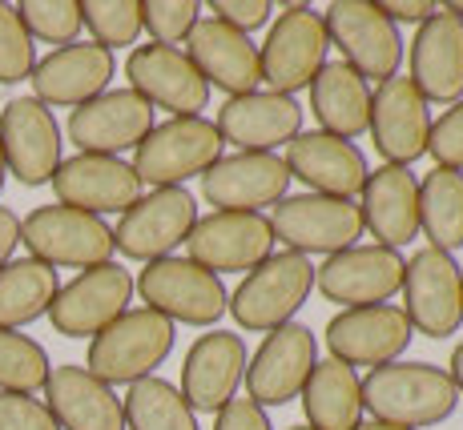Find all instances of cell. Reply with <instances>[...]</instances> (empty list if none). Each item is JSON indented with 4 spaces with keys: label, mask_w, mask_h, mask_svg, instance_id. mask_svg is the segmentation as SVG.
<instances>
[{
    "label": "cell",
    "mask_w": 463,
    "mask_h": 430,
    "mask_svg": "<svg viewBox=\"0 0 463 430\" xmlns=\"http://www.w3.org/2000/svg\"><path fill=\"white\" fill-rule=\"evenodd\" d=\"M359 382H363V410H371V418L387 426H407V430L439 426L459 407L456 382L435 362H403L399 358V362L367 370V379Z\"/></svg>",
    "instance_id": "6da1fadb"
},
{
    "label": "cell",
    "mask_w": 463,
    "mask_h": 430,
    "mask_svg": "<svg viewBox=\"0 0 463 430\" xmlns=\"http://www.w3.org/2000/svg\"><path fill=\"white\" fill-rule=\"evenodd\" d=\"M177 326L149 306L126 310L113 326L89 338L85 370L109 387H133L141 379H154V370L174 354Z\"/></svg>",
    "instance_id": "7a4b0ae2"
},
{
    "label": "cell",
    "mask_w": 463,
    "mask_h": 430,
    "mask_svg": "<svg viewBox=\"0 0 463 430\" xmlns=\"http://www.w3.org/2000/svg\"><path fill=\"white\" fill-rule=\"evenodd\" d=\"M222 137L210 117H169L149 129V137L133 149V173L154 190H185V182L206 177L222 157Z\"/></svg>",
    "instance_id": "3957f363"
},
{
    "label": "cell",
    "mask_w": 463,
    "mask_h": 430,
    "mask_svg": "<svg viewBox=\"0 0 463 430\" xmlns=\"http://www.w3.org/2000/svg\"><path fill=\"white\" fill-rule=\"evenodd\" d=\"M310 290H315V262L290 254V249H279L238 282L226 313H234V322L250 334H270V330L295 322V313L307 306Z\"/></svg>",
    "instance_id": "277c9868"
},
{
    "label": "cell",
    "mask_w": 463,
    "mask_h": 430,
    "mask_svg": "<svg viewBox=\"0 0 463 430\" xmlns=\"http://www.w3.org/2000/svg\"><path fill=\"white\" fill-rule=\"evenodd\" d=\"M133 294H141L154 313H162L177 326H198V330H218V322L230 310V294L218 274L202 270L190 257H162L149 262L133 282Z\"/></svg>",
    "instance_id": "5b68a950"
},
{
    "label": "cell",
    "mask_w": 463,
    "mask_h": 430,
    "mask_svg": "<svg viewBox=\"0 0 463 430\" xmlns=\"http://www.w3.org/2000/svg\"><path fill=\"white\" fill-rule=\"evenodd\" d=\"M21 246L52 270H93L113 262V229L105 218L69 205H37L21 218Z\"/></svg>",
    "instance_id": "8992f818"
},
{
    "label": "cell",
    "mask_w": 463,
    "mask_h": 430,
    "mask_svg": "<svg viewBox=\"0 0 463 430\" xmlns=\"http://www.w3.org/2000/svg\"><path fill=\"white\" fill-rule=\"evenodd\" d=\"M323 24L331 44L343 52V65H351L363 80L383 85V80L399 77L403 33L379 5H371V0H331Z\"/></svg>",
    "instance_id": "52a82bcc"
},
{
    "label": "cell",
    "mask_w": 463,
    "mask_h": 430,
    "mask_svg": "<svg viewBox=\"0 0 463 430\" xmlns=\"http://www.w3.org/2000/svg\"><path fill=\"white\" fill-rule=\"evenodd\" d=\"M403 310L415 334L423 338H451L463 326V266L456 254L443 249H415L403 262Z\"/></svg>",
    "instance_id": "ba28073f"
},
{
    "label": "cell",
    "mask_w": 463,
    "mask_h": 430,
    "mask_svg": "<svg viewBox=\"0 0 463 430\" xmlns=\"http://www.w3.org/2000/svg\"><path fill=\"white\" fill-rule=\"evenodd\" d=\"M326 52H331V37L323 13H315L310 5H287L258 49L262 80L270 85V93L295 97L310 89V80L326 65Z\"/></svg>",
    "instance_id": "9c48e42d"
},
{
    "label": "cell",
    "mask_w": 463,
    "mask_h": 430,
    "mask_svg": "<svg viewBox=\"0 0 463 430\" xmlns=\"http://www.w3.org/2000/svg\"><path fill=\"white\" fill-rule=\"evenodd\" d=\"M274 241L290 249V254H338V249L359 246L363 238V213L359 201L346 197H323V193H298L282 197L270 213Z\"/></svg>",
    "instance_id": "30bf717a"
},
{
    "label": "cell",
    "mask_w": 463,
    "mask_h": 430,
    "mask_svg": "<svg viewBox=\"0 0 463 430\" xmlns=\"http://www.w3.org/2000/svg\"><path fill=\"white\" fill-rule=\"evenodd\" d=\"M194 221H198V197L190 190H149L118 218L113 249L133 262H162L185 246Z\"/></svg>",
    "instance_id": "8fae6325"
},
{
    "label": "cell",
    "mask_w": 463,
    "mask_h": 430,
    "mask_svg": "<svg viewBox=\"0 0 463 430\" xmlns=\"http://www.w3.org/2000/svg\"><path fill=\"white\" fill-rule=\"evenodd\" d=\"M318 366V338L302 322H287V326L270 330L262 346L246 362V398L258 407H287L295 402L302 387H307L310 370Z\"/></svg>",
    "instance_id": "7c38bea8"
},
{
    "label": "cell",
    "mask_w": 463,
    "mask_h": 430,
    "mask_svg": "<svg viewBox=\"0 0 463 430\" xmlns=\"http://www.w3.org/2000/svg\"><path fill=\"white\" fill-rule=\"evenodd\" d=\"M185 254L210 274H250L274 254V229L266 213L213 210L194 221L185 238Z\"/></svg>",
    "instance_id": "4fadbf2b"
},
{
    "label": "cell",
    "mask_w": 463,
    "mask_h": 430,
    "mask_svg": "<svg viewBox=\"0 0 463 430\" xmlns=\"http://www.w3.org/2000/svg\"><path fill=\"white\" fill-rule=\"evenodd\" d=\"M61 149H65L61 125L37 97H13L0 109V154H5V169L21 185H29V190L49 185L65 161Z\"/></svg>",
    "instance_id": "5bb4252c"
},
{
    "label": "cell",
    "mask_w": 463,
    "mask_h": 430,
    "mask_svg": "<svg viewBox=\"0 0 463 430\" xmlns=\"http://www.w3.org/2000/svg\"><path fill=\"white\" fill-rule=\"evenodd\" d=\"M133 302V274L118 262L81 270L73 282L57 290L49 306V322L65 338H97L105 326L121 318Z\"/></svg>",
    "instance_id": "9a60e30c"
},
{
    "label": "cell",
    "mask_w": 463,
    "mask_h": 430,
    "mask_svg": "<svg viewBox=\"0 0 463 430\" xmlns=\"http://www.w3.org/2000/svg\"><path fill=\"white\" fill-rule=\"evenodd\" d=\"M415 330L407 322V313L395 302H383V306H354V310H338L326 322V351L335 362L343 366H387L399 362L411 346Z\"/></svg>",
    "instance_id": "2e32d148"
},
{
    "label": "cell",
    "mask_w": 463,
    "mask_h": 430,
    "mask_svg": "<svg viewBox=\"0 0 463 430\" xmlns=\"http://www.w3.org/2000/svg\"><path fill=\"white\" fill-rule=\"evenodd\" d=\"M403 285V254L383 246H351L315 266V290L343 310L383 306Z\"/></svg>",
    "instance_id": "e0dca14e"
},
{
    "label": "cell",
    "mask_w": 463,
    "mask_h": 430,
    "mask_svg": "<svg viewBox=\"0 0 463 430\" xmlns=\"http://www.w3.org/2000/svg\"><path fill=\"white\" fill-rule=\"evenodd\" d=\"M126 77L133 93L154 105V113L165 109L169 117H202L210 105V85L190 65V57L169 44H137L126 61Z\"/></svg>",
    "instance_id": "ac0fdd59"
},
{
    "label": "cell",
    "mask_w": 463,
    "mask_h": 430,
    "mask_svg": "<svg viewBox=\"0 0 463 430\" xmlns=\"http://www.w3.org/2000/svg\"><path fill=\"white\" fill-rule=\"evenodd\" d=\"M154 125V105H146L133 89H105L101 97L69 113L65 133L77 154L121 157L126 149H137Z\"/></svg>",
    "instance_id": "d6986e66"
},
{
    "label": "cell",
    "mask_w": 463,
    "mask_h": 430,
    "mask_svg": "<svg viewBox=\"0 0 463 430\" xmlns=\"http://www.w3.org/2000/svg\"><path fill=\"white\" fill-rule=\"evenodd\" d=\"M222 145H234L238 154H279V145L302 133V105L295 97L254 89L242 97H226L213 117Z\"/></svg>",
    "instance_id": "ffe728a7"
},
{
    "label": "cell",
    "mask_w": 463,
    "mask_h": 430,
    "mask_svg": "<svg viewBox=\"0 0 463 430\" xmlns=\"http://www.w3.org/2000/svg\"><path fill=\"white\" fill-rule=\"evenodd\" d=\"M367 133L375 141L379 157L387 165H407L427 154V133H431V105L420 97V89L407 77H391L371 93Z\"/></svg>",
    "instance_id": "44dd1931"
},
{
    "label": "cell",
    "mask_w": 463,
    "mask_h": 430,
    "mask_svg": "<svg viewBox=\"0 0 463 430\" xmlns=\"http://www.w3.org/2000/svg\"><path fill=\"white\" fill-rule=\"evenodd\" d=\"M246 342L230 330H210L182 358V398L194 415H218L230 398H238V387L246 379Z\"/></svg>",
    "instance_id": "7402d4cb"
},
{
    "label": "cell",
    "mask_w": 463,
    "mask_h": 430,
    "mask_svg": "<svg viewBox=\"0 0 463 430\" xmlns=\"http://www.w3.org/2000/svg\"><path fill=\"white\" fill-rule=\"evenodd\" d=\"M118 61L109 49L93 41H77L65 49H52L49 57L37 61L33 69V97L49 109H81L93 97H101L109 89Z\"/></svg>",
    "instance_id": "603a6c76"
},
{
    "label": "cell",
    "mask_w": 463,
    "mask_h": 430,
    "mask_svg": "<svg viewBox=\"0 0 463 430\" xmlns=\"http://www.w3.org/2000/svg\"><path fill=\"white\" fill-rule=\"evenodd\" d=\"M49 185H52V193H57V205L93 213V218L126 213L129 205L141 197V182H137V173H133L129 161L97 157V154L65 157Z\"/></svg>",
    "instance_id": "cb8c5ba5"
},
{
    "label": "cell",
    "mask_w": 463,
    "mask_h": 430,
    "mask_svg": "<svg viewBox=\"0 0 463 430\" xmlns=\"http://www.w3.org/2000/svg\"><path fill=\"white\" fill-rule=\"evenodd\" d=\"M287 169H290V182L307 185V193H323V197H354L363 193V182H367L371 165L367 154H363L354 141L331 137L323 129H310L298 133L295 141L287 145Z\"/></svg>",
    "instance_id": "d4e9b609"
},
{
    "label": "cell",
    "mask_w": 463,
    "mask_h": 430,
    "mask_svg": "<svg viewBox=\"0 0 463 430\" xmlns=\"http://www.w3.org/2000/svg\"><path fill=\"white\" fill-rule=\"evenodd\" d=\"M363 234L383 249H403L420 238V177L407 165H379L359 193Z\"/></svg>",
    "instance_id": "484cf974"
},
{
    "label": "cell",
    "mask_w": 463,
    "mask_h": 430,
    "mask_svg": "<svg viewBox=\"0 0 463 430\" xmlns=\"http://www.w3.org/2000/svg\"><path fill=\"white\" fill-rule=\"evenodd\" d=\"M185 57L202 73L210 89H222L226 97L254 93L262 80V61H258V44L246 33L222 24L218 16H202L194 33L185 37Z\"/></svg>",
    "instance_id": "4316f807"
},
{
    "label": "cell",
    "mask_w": 463,
    "mask_h": 430,
    "mask_svg": "<svg viewBox=\"0 0 463 430\" xmlns=\"http://www.w3.org/2000/svg\"><path fill=\"white\" fill-rule=\"evenodd\" d=\"M290 190V169L279 154H230L202 177V197L230 213H258Z\"/></svg>",
    "instance_id": "83f0119b"
},
{
    "label": "cell",
    "mask_w": 463,
    "mask_h": 430,
    "mask_svg": "<svg viewBox=\"0 0 463 430\" xmlns=\"http://www.w3.org/2000/svg\"><path fill=\"white\" fill-rule=\"evenodd\" d=\"M411 80L427 105L463 101V21L439 5L431 21L415 29L411 41Z\"/></svg>",
    "instance_id": "f1b7e54d"
},
{
    "label": "cell",
    "mask_w": 463,
    "mask_h": 430,
    "mask_svg": "<svg viewBox=\"0 0 463 430\" xmlns=\"http://www.w3.org/2000/svg\"><path fill=\"white\" fill-rule=\"evenodd\" d=\"M41 402L61 430H126V407L118 390L77 362L52 366Z\"/></svg>",
    "instance_id": "f546056e"
},
{
    "label": "cell",
    "mask_w": 463,
    "mask_h": 430,
    "mask_svg": "<svg viewBox=\"0 0 463 430\" xmlns=\"http://www.w3.org/2000/svg\"><path fill=\"white\" fill-rule=\"evenodd\" d=\"M310 113L331 137H363L371 117V85L343 61H326L310 80Z\"/></svg>",
    "instance_id": "4dcf8cb0"
},
{
    "label": "cell",
    "mask_w": 463,
    "mask_h": 430,
    "mask_svg": "<svg viewBox=\"0 0 463 430\" xmlns=\"http://www.w3.org/2000/svg\"><path fill=\"white\" fill-rule=\"evenodd\" d=\"M298 398L310 430H354L363 423V382L351 366L335 362V358L310 370Z\"/></svg>",
    "instance_id": "1f68e13d"
},
{
    "label": "cell",
    "mask_w": 463,
    "mask_h": 430,
    "mask_svg": "<svg viewBox=\"0 0 463 430\" xmlns=\"http://www.w3.org/2000/svg\"><path fill=\"white\" fill-rule=\"evenodd\" d=\"M61 290V274L37 257H13L0 270V330L33 326L49 318V306Z\"/></svg>",
    "instance_id": "d6a6232c"
},
{
    "label": "cell",
    "mask_w": 463,
    "mask_h": 430,
    "mask_svg": "<svg viewBox=\"0 0 463 430\" xmlns=\"http://www.w3.org/2000/svg\"><path fill=\"white\" fill-rule=\"evenodd\" d=\"M420 229L431 249H463V173L431 169L420 182Z\"/></svg>",
    "instance_id": "836d02e7"
},
{
    "label": "cell",
    "mask_w": 463,
    "mask_h": 430,
    "mask_svg": "<svg viewBox=\"0 0 463 430\" xmlns=\"http://www.w3.org/2000/svg\"><path fill=\"white\" fill-rule=\"evenodd\" d=\"M121 407H126V430H202L182 390L157 374L133 382Z\"/></svg>",
    "instance_id": "e575fe53"
},
{
    "label": "cell",
    "mask_w": 463,
    "mask_h": 430,
    "mask_svg": "<svg viewBox=\"0 0 463 430\" xmlns=\"http://www.w3.org/2000/svg\"><path fill=\"white\" fill-rule=\"evenodd\" d=\"M49 351L21 330H0V394H37L49 382Z\"/></svg>",
    "instance_id": "d590c367"
},
{
    "label": "cell",
    "mask_w": 463,
    "mask_h": 430,
    "mask_svg": "<svg viewBox=\"0 0 463 430\" xmlns=\"http://www.w3.org/2000/svg\"><path fill=\"white\" fill-rule=\"evenodd\" d=\"M81 24L101 49H137L141 37V0H81Z\"/></svg>",
    "instance_id": "8d00e7d4"
},
{
    "label": "cell",
    "mask_w": 463,
    "mask_h": 430,
    "mask_svg": "<svg viewBox=\"0 0 463 430\" xmlns=\"http://www.w3.org/2000/svg\"><path fill=\"white\" fill-rule=\"evenodd\" d=\"M16 13H21V24L29 29L33 44L44 41L65 49V44H77L85 29L81 0H24V5H16Z\"/></svg>",
    "instance_id": "74e56055"
},
{
    "label": "cell",
    "mask_w": 463,
    "mask_h": 430,
    "mask_svg": "<svg viewBox=\"0 0 463 430\" xmlns=\"http://www.w3.org/2000/svg\"><path fill=\"white\" fill-rule=\"evenodd\" d=\"M37 69V44L21 24L16 5L0 0V85H21Z\"/></svg>",
    "instance_id": "f35d334b"
},
{
    "label": "cell",
    "mask_w": 463,
    "mask_h": 430,
    "mask_svg": "<svg viewBox=\"0 0 463 430\" xmlns=\"http://www.w3.org/2000/svg\"><path fill=\"white\" fill-rule=\"evenodd\" d=\"M202 21L198 0H141V33H149L154 44L177 49Z\"/></svg>",
    "instance_id": "ab89813d"
},
{
    "label": "cell",
    "mask_w": 463,
    "mask_h": 430,
    "mask_svg": "<svg viewBox=\"0 0 463 430\" xmlns=\"http://www.w3.org/2000/svg\"><path fill=\"white\" fill-rule=\"evenodd\" d=\"M427 157H435V169H456V173H463V101L448 105L439 117H431Z\"/></svg>",
    "instance_id": "60d3db41"
},
{
    "label": "cell",
    "mask_w": 463,
    "mask_h": 430,
    "mask_svg": "<svg viewBox=\"0 0 463 430\" xmlns=\"http://www.w3.org/2000/svg\"><path fill=\"white\" fill-rule=\"evenodd\" d=\"M0 430H61L41 398L33 394H0Z\"/></svg>",
    "instance_id": "b9f144b4"
},
{
    "label": "cell",
    "mask_w": 463,
    "mask_h": 430,
    "mask_svg": "<svg viewBox=\"0 0 463 430\" xmlns=\"http://www.w3.org/2000/svg\"><path fill=\"white\" fill-rule=\"evenodd\" d=\"M270 13H274L270 0H210V16H218L222 24L246 33V37L254 29H262V24H270Z\"/></svg>",
    "instance_id": "7bdbcfd3"
},
{
    "label": "cell",
    "mask_w": 463,
    "mask_h": 430,
    "mask_svg": "<svg viewBox=\"0 0 463 430\" xmlns=\"http://www.w3.org/2000/svg\"><path fill=\"white\" fill-rule=\"evenodd\" d=\"M213 430H274L270 415L250 398H230L226 407L213 415Z\"/></svg>",
    "instance_id": "ee69618b"
},
{
    "label": "cell",
    "mask_w": 463,
    "mask_h": 430,
    "mask_svg": "<svg viewBox=\"0 0 463 430\" xmlns=\"http://www.w3.org/2000/svg\"><path fill=\"white\" fill-rule=\"evenodd\" d=\"M383 13L391 16L395 24H415L420 29L423 21H431L435 13H439V5L435 0H387V5H379Z\"/></svg>",
    "instance_id": "f6af8a7d"
},
{
    "label": "cell",
    "mask_w": 463,
    "mask_h": 430,
    "mask_svg": "<svg viewBox=\"0 0 463 430\" xmlns=\"http://www.w3.org/2000/svg\"><path fill=\"white\" fill-rule=\"evenodd\" d=\"M16 246H21V218L8 205H0V270L13 262Z\"/></svg>",
    "instance_id": "bcb514c9"
},
{
    "label": "cell",
    "mask_w": 463,
    "mask_h": 430,
    "mask_svg": "<svg viewBox=\"0 0 463 430\" xmlns=\"http://www.w3.org/2000/svg\"><path fill=\"white\" fill-rule=\"evenodd\" d=\"M448 374H451V382H456V394L463 398V342L451 351V370Z\"/></svg>",
    "instance_id": "7dc6e473"
},
{
    "label": "cell",
    "mask_w": 463,
    "mask_h": 430,
    "mask_svg": "<svg viewBox=\"0 0 463 430\" xmlns=\"http://www.w3.org/2000/svg\"><path fill=\"white\" fill-rule=\"evenodd\" d=\"M354 430H407V426H387V423H375V418H371V423H359Z\"/></svg>",
    "instance_id": "c3c4849f"
},
{
    "label": "cell",
    "mask_w": 463,
    "mask_h": 430,
    "mask_svg": "<svg viewBox=\"0 0 463 430\" xmlns=\"http://www.w3.org/2000/svg\"><path fill=\"white\" fill-rule=\"evenodd\" d=\"M443 8H448L451 16H459V21H463V0H448V5H443Z\"/></svg>",
    "instance_id": "681fc988"
},
{
    "label": "cell",
    "mask_w": 463,
    "mask_h": 430,
    "mask_svg": "<svg viewBox=\"0 0 463 430\" xmlns=\"http://www.w3.org/2000/svg\"><path fill=\"white\" fill-rule=\"evenodd\" d=\"M5 177H8V169H5V154H0V190H5Z\"/></svg>",
    "instance_id": "f907efd6"
},
{
    "label": "cell",
    "mask_w": 463,
    "mask_h": 430,
    "mask_svg": "<svg viewBox=\"0 0 463 430\" xmlns=\"http://www.w3.org/2000/svg\"><path fill=\"white\" fill-rule=\"evenodd\" d=\"M287 430H310V426H287Z\"/></svg>",
    "instance_id": "816d5d0a"
}]
</instances>
